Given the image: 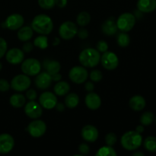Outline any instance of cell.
<instances>
[{
    "mask_svg": "<svg viewBox=\"0 0 156 156\" xmlns=\"http://www.w3.org/2000/svg\"><path fill=\"white\" fill-rule=\"evenodd\" d=\"M31 27L34 31L39 34L48 35L53 29V20L49 15L40 14L34 18L31 22Z\"/></svg>",
    "mask_w": 156,
    "mask_h": 156,
    "instance_id": "obj_1",
    "label": "cell"
},
{
    "mask_svg": "<svg viewBox=\"0 0 156 156\" xmlns=\"http://www.w3.org/2000/svg\"><path fill=\"white\" fill-rule=\"evenodd\" d=\"M81 65L85 68H94L97 66L101 60V53L95 48L84 49L79 55Z\"/></svg>",
    "mask_w": 156,
    "mask_h": 156,
    "instance_id": "obj_2",
    "label": "cell"
},
{
    "mask_svg": "<svg viewBox=\"0 0 156 156\" xmlns=\"http://www.w3.org/2000/svg\"><path fill=\"white\" fill-rule=\"evenodd\" d=\"M143 137L136 131L129 130L125 133L120 139V143L123 149L128 151L136 150L141 146Z\"/></svg>",
    "mask_w": 156,
    "mask_h": 156,
    "instance_id": "obj_3",
    "label": "cell"
},
{
    "mask_svg": "<svg viewBox=\"0 0 156 156\" xmlns=\"http://www.w3.org/2000/svg\"><path fill=\"white\" fill-rule=\"evenodd\" d=\"M117 26L118 30L122 32H129L133 28L136 24V17L129 12H125L121 14L120 16L117 18Z\"/></svg>",
    "mask_w": 156,
    "mask_h": 156,
    "instance_id": "obj_4",
    "label": "cell"
},
{
    "mask_svg": "<svg viewBox=\"0 0 156 156\" xmlns=\"http://www.w3.org/2000/svg\"><path fill=\"white\" fill-rule=\"evenodd\" d=\"M21 69L24 74L28 76H36L41 70V63L35 58H28L21 63Z\"/></svg>",
    "mask_w": 156,
    "mask_h": 156,
    "instance_id": "obj_5",
    "label": "cell"
},
{
    "mask_svg": "<svg viewBox=\"0 0 156 156\" xmlns=\"http://www.w3.org/2000/svg\"><path fill=\"white\" fill-rule=\"evenodd\" d=\"M10 85L14 91L22 92L28 89L31 85V80L28 76L23 73L15 76L11 81Z\"/></svg>",
    "mask_w": 156,
    "mask_h": 156,
    "instance_id": "obj_6",
    "label": "cell"
},
{
    "mask_svg": "<svg viewBox=\"0 0 156 156\" xmlns=\"http://www.w3.org/2000/svg\"><path fill=\"white\" fill-rule=\"evenodd\" d=\"M88 77V72L83 66L73 67L69 73V78L75 84L81 85L86 82Z\"/></svg>",
    "mask_w": 156,
    "mask_h": 156,
    "instance_id": "obj_7",
    "label": "cell"
},
{
    "mask_svg": "<svg viewBox=\"0 0 156 156\" xmlns=\"http://www.w3.org/2000/svg\"><path fill=\"white\" fill-rule=\"evenodd\" d=\"M78 32V27L76 23L71 21H66L62 22L59 27V34L62 39L69 41L76 36Z\"/></svg>",
    "mask_w": 156,
    "mask_h": 156,
    "instance_id": "obj_8",
    "label": "cell"
},
{
    "mask_svg": "<svg viewBox=\"0 0 156 156\" xmlns=\"http://www.w3.org/2000/svg\"><path fill=\"white\" fill-rule=\"evenodd\" d=\"M27 131L30 136L34 138H40L45 134L47 131V125L43 120L35 119L27 125Z\"/></svg>",
    "mask_w": 156,
    "mask_h": 156,
    "instance_id": "obj_9",
    "label": "cell"
},
{
    "mask_svg": "<svg viewBox=\"0 0 156 156\" xmlns=\"http://www.w3.org/2000/svg\"><path fill=\"white\" fill-rule=\"evenodd\" d=\"M100 62L102 66L108 70H114L119 65V59L117 54L111 51H106L101 55Z\"/></svg>",
    "mask_w": 156,
    "mask_h": 156,
    "instance_id": "obj_10",
    "label": "cell"
},
{
    "mask_svg": "<svg viewBox=\"0 0 156 156\" xmlns=\"http://www.w3.org/2000/svg\"><path fill=\"white\" fill-rule=\"evenodd\" d=\"M24 23V18L21 15L18 13L12 14L9 15L3 21L2 27L11 30H17L23 26Z\"/></svg>",
    "mask_w": 156,
    "mask_h": 156,
    "instance_id": "obj_11",
    "label": "cell"
},
{
    "mask_svg": "<svg viewBox=\"0 0 156 156\" xmlns=\"http://www.w3.org/2000/svg\"><path fill=\"white\" fill-rule=\"evenodd\" d=\"M24 113L30 119H39L43 114V108L40 103L34 101H30L24 106Z\"/></svg>",
    "mask_w": 156,
    "mask_h": 156,
    "instance_id": "obj_12",
    "label": "cell"
},
{
    "mask_svg": "<svg viewBox=\"0 0 156 156\" xmlns=\"http://www.w3.org/2000/svg\"><path fill=\"white\" fill-rule=\"evenodd\" d=\"M39 103L44 109L52 110L57 104V98L55 93L51 91H44L40 95Z\"/></svg>",
    "mask_w": 156,
    "mask_h": 156,
    "instance_id": "obj_13",
    "label": "cell"
},
{
    "mask_svg": "<svg viewBox=\"0 0 156 156\" xmlns=\"http://www.w3.org/2000/svg\"><path fill=\"white\" fill-rule=\"evenodd\" d=\"M5 59L12 65H18L24 59V53L21 49L12 48L6 51Z\"/></svg>",
    "mask_w": 156,
    "mask_h": 156,
    "instance_id": "obj_14",
    "label": "cell"
},
{
    "mask_svg": "<svg viewBox=\"0 0 156 156\" xmlns=\"http://www.w3.org/2000/svg\"><path fill=\"white\" fill-rule=\"evenodd\" d=\"M15 140L13 136L9 133L0 134V154H8L13 149Z\"/></svg>",
    "mask_w": 156,
    "mask_h": 156,
    "instance_id": "obj_15",
    "label": "cell"
},
{
    "mask_svg": "<svg viewBox=\"0 0 156 156\" xmlns=\"http://www.w3.org/2000/svg\"><path fill=\"white\" fill-rule=\"evenodd\" d=\"M82 139L88 143H94L98 139L99 133L93 125H85L81 131Z\"/></svg>",
    "mask_w": 156,
    "mask_h": 156,
    "instance_id": "obj_16",
    "label": "cell"
},
{
    "mask_svg": "<svg viewBox=\"0 0 156 156\" xmlns=\"http://www.w3.org/2000/svg\"><path fill=\"white\" fill-rule=\"evenodd\" d=\"M35 85L41 90H46L49 88L52 83L51 76L47 72L39 73L34 79Z\"/></svg>",
    "mask_w": 156,
    "mask_h": 156,
    "instance_id": "obj_17",
    "label": "cell"
},
{
    "mask_svg": "<svg viewBox=\"0 0 156 156\" xmlns=\"http://www.w3.org/2000/svg\"><path fill=\"white\" fill-rule=\"evenodd\" d=\"M85 105L87 108L92 111L98 110L101 105V98L100 96L97 94L91 91L85 96Z\"/></svg>",
    "mask_w": 156,
    "mask_h": 156,
    "instance_id": "obj_18",
    "label": "cell"
},
{
    "mask_svg": "<svg viewBox=\"0 0 156 156\" xmlns=\"http://www.w3.org/2000/svg\"><path fill=\"white\" fill-rule=\"evenodd\" d=\"M117 26L116 20L114 17H110L109 18L105 21L101 25V30L107 36H113L117 32Z\"/></svg>",
    "mask_w": 156,
    "mask_h": 156,
    "instance_id": "obj_19",
    "label": "cell"
},
{
    "mask_svg": "<svg viewBox=\"0 0 156 156\" xmlns=\"http://www.w3.org/2000/svg\"><path fill=\"white\" fill-rule=\"evenodd\" d=\"M137 9L143 13H150L156 9V0H138Z\"/></svg>",
    "mask_w": 156,
    "mask_h": 156,
    "instance_id": "obj_20",
    "label": "cell"
},
{
    "mask_svg": "<svg viewBox=\"0 0 156 156\" xmlns=\"http://www.w3.org/2000/svg\"><path fill=\"white\" fill-rule=\"evenodd\" d=\"M129 107L135 111H140L146 107V102L144 98L141 95H134L129 99Z\"/></svg>",
    "mask_w": 156,
    "mask_h": 156,
    "instance_id": "obj_21",
    "label": "cell"
},
{
    "mask_svg": "<svg viewBox=\"0 0 156 156\" xmlns=\"http://www.w3.org/2000/svg\"><path fill=\"white\" fill-rule=\"evenodd\" d=\"M34 34V30L31 27L29 26H22L18 30V40L22 42H26L29 41L32 38Z\"/></svg>",
    "mask_w": 156,
    "mask_h": 156,
    "instance_id": "obj_22",
    "label": "cell"
},
{
    "mask_svg": "<svg viewBox=\"0 0 156 156\" xmlns=\"http://www.w3.org/2000/svg\"><path fill=\"white\" fill-rule=\"evenodd\" d=\"M70 90L69 84L65 81H59L57 83L54 85L53 91L56 95L62 97L64 95H66Z\"/></svg>",
    "mask_w": 156,
    "mask_h": 156,
    "instance_id": "obj_23",
    "label": "cell"
},
{
    "mask_svg": "<svg viewBox=\"0 0 156 156\" xmlns=\"http://www.w3.org/2000/svg\"><path fill=\"white\" fill-rule=\"evenodd\" d=\"M9 103L13 108H21L25 105L26 97L22 94L17 93V94H12L9 98Z\"/></svg>",
    "mask_w": 156,
    "mask_h": 156,
    "instance_id": "obj_24",
    "label": "cell"
},
{
    "mask_svg": "<svg viewBox=\"0 0 156 156\" xmlns=\"http://www.w3.org/2000/svg\"><path fill=\"white\" fill-rule=\"evenodd\" d=\"M46 71L51 76L55 73H59L61 69L60 62L56 60H46L44 62Z\"/></svg>",
    "mask_w": 156,
    "mask_h": 156,
    "instance_id": "obj_25",
    "label": "cell"
},
{
    "mask_svg": "<svg viewBox=\"0 0 156 156\" xmlns=\"http://www.w3.org/2000/svg\"><path fill=\"white\" fill-rule=\"evenodd\" d=\"M79 104V97L76 93L67 94L65 98V105L69 109L76 108Z\"/></svg>",
    "mask_w": 156,
    "mask_h": 156,
    "instance_id": "obj_26",
    "label": "cell"
},
{
    "mask_svg": "<svg viewBox=\"0 0 156 156\" xmlns=\"http://www.w3.org/2000/svg\"><path fill=\"white\" fill-rule=\"evenodd\" d=\"M91 21V15L87 12H82L76 17V23L80 27L88 25Z\"/></svg>",
    "mask_w": 156,
    "mask_h": 156,
    "instance_id": "obj_27",
    "label": "cell"
},
{
    "mask_svg": "<svg viewBox=\"0 0 156 156\" xmlns=\"http://www.w3.org/2000/svg\"><path fill=\"white\" fill-rule=\"evenodd\" d=\"M34 45L41 50H45L48 47V37L47 35L41 34L34 41Z\"/></svg>",
    "mask_w": 156,
    "mask_h": 156,
    "instance_id": "obj_28",
    "label": "cell"
},
{
    "mask_svg": "<svg viewBox=\"0 0 156 156\" xmlns=\"http://www.w3.org/2000/svg\"><path fill=\"white\" fill-rule=\"evenodd\" d=\"M97 156H117V153L116 152L115 149L113 148V146H110L106 145L105 146H102L101 148L98 149L97 153L95 154Z\"/></svg>",
    "mask_w": 156,
    "mask_h": 156,
    "instance_id": "obj_29",
    "label": "cell"
},
{
    "mask_svg": "<svg viewBox=\"0 0 156 156\" xmlns=\"http://www.w3.org/2000/svg\"><path fill=\"white\" fill-rule=\"evenodd\" d=\"M117 42L119 47H126L129 46V43H130V37L126 34V32H121L117 35Z\"/></svg>",
    "mask_w": 156,
    "mask_h": 156,
    "instance_id": "obj_30",
    "label": "cell"
},
{
    "mask_svg": "<svg viewBox=\"0 0 156 156\" xmlns=\"http://www.w3.org/2000/svg\"><path fill=\"white\" fill-rule=\"evenodd\" d=\"M144 147L150 152H156V137L148 136L144 141Z\"/></svg>",
    "mask_w": 156,
    "mask_h": 156,
    "instance_id": "obj_31",
    "label": "cell"
},
{
    "mask_svg": "<svg viewBox=\"0 0 156 156\" xmlns=\"http://www.w3.org/2000/svg\"><path fill=\"white\" fill-rule=\"evenodd\" d=\"M155 120V117H154L153 113L152 112H145L143 114V115L140 117V123L143 126H149V125L152 124V122Z\"/></svg>",
    "mask_w": 156,
    "mask_h": 156,
    "instance_id": "obj_32",
    "label": "cell"
},
{
    "mask_svg": "<svg viewBox=\"0 0 156 156\" xmlns=\"http://www.w3.org/2000/svg\"><path fill=\"white\" fill-rule=\"evenodd\" d=\"M38 5L41 9L49 10L56 5V0H38Z\"/></svg>",
    "mask_w": 156,
    "mask_h": 156,
    "instance_id": "obj_33",
    "label": "cell"
},
{
    "mask_svg": "<svg viewBox=\"0 0 156 156\" xmlns=\"http://www.w3.org/2000/svg\"><path fill=\"white\" fill-rule=\"evenodd\" d=\"M90 79L94 82H99L103 79V74L98 69H94L90 73Z\"/></svg>",
    "mask_w": 156,
    "mask_h": 156,
    "instance_id": "obj_34",
    "label": "cell"
},
{
    "mask_svg": "<svg viewBox=\"0 0 156 156\" xmlns=\"http://www.w3.org/2000/svg\"><path fill=\"white\" fill-rule=\"evenodd\" d=\"M117 136L114 133H109L105 136V143L110 146H114L117 143Z\"/></svg>",
    "mask_w": 156,
    "mask_h": 156,
    "instance_id": "obj_35",
    "label": "cell"
},
{
    "mask_svg": "<svg viewBox=\"0 0 156 156\" xmlns=\"http://www.w3.org/2000/svg\"><path fill=\"white\" fill-rule=\"evenodd\" d=\"M96 49L100 53H105L108 50V44L105 41H99L96 44Z\"/></svg>",
    "mask_w": 156,
    "mask_h": 156,
    "instance_id": "obj_36",
    "label": "cell"
},
{
    "mask_svg": "<svg viewBox=\"0 0 156 156\" xmlns=\"http://www.w3.org/2000/svg\"><path fill=\"white\" fill-rule=\"evenodd\" d=\"M8 49V44L4 38L0 37V59L5 55Z\"/></svg>",
    "mask_w": 156,
    "mask_h": 156,
    "instance_id": "obj_37",
    "label": "cell"
},
{
    "mask_svg": "<svg viewBox=\"0 0 156 156\" xmlns=\"http://www.w3.org/2000/svg\"><path fill=\"white\" fill-rule=\"evenodd\" d=\"M11 88V85L6 79H0V91L5 92L8 91Z\"/></svg>",
    "mask_w": 156,
    "mask_h": 156,
    "instance_id": "obj_38",
    "label": "cell"
},
{
    "mask_svg": "<svg viewBox=\"0 0 156 156\" xmlns=\"http://www.w3.org/2000/svg\"><path fill=\"white\" fill-rule=\"evenodd\" d=\"M79 152L82 155H86L90 152V146L87 143H81L79 146Z\"/></svg>",
    "mask_w": 156,
    "mask_h": 156,
    "instance_id": "obj_39",
    "label": "cell"
},
{
    "mask_svg": "<svg viewBox=\"0 0 156 156\" xmlns=\"http://www.w3.org/2000/svg\"><path fill=\"white\" fill-rule=\"evenodd\" d=\"M37 97V91H35L33 88H30V89H27L26 91V98L28 99L29 101H34L35 99Z\"/></svg>",
    "mask_w": 156,
    "mask_h": 156,
    "instance_id": "obj_40",
    "label": "cell"
},
{
    "mask_svg": "<svg viewBox=\"0 0 156 156\" xmlns=\"http://www.w3.org/2000/svg\"><path fill=\"white\" fill-rule=\"evenodd\" d=\"M34 49V44L32 43L29 42V41H26L24 42V44H23L22 48L21 50H23L24 53H29L33 50Z\"/></svg>",
    "mask_w": 156,
    "mask_h": 156,
    "instance_id": "obj_41",
    "label": "cell"
},
{
    "mask_svg": "<svg viewBox=\"0 0 156 156\" xmlns=\"http://www.w3.org/2000/svg\"><path fill=\"white\" fill-rule=\"evenodd\" d=\"M76 35H78V37H79L80 39L85 40L88 37V31L86 29L84 28V27H82V28L78 30L77 34Z\"/></svg>",
    "mask_w": 156,
    "mask_h": 156,
    "instance_id": "obj_42",
    "label": "cell"
},
{
    "mask_svg": "<svg viewBox=\"0 0 156 156\" xmlns=\"http://www.w3.org/2000/svg\"><path fill=\"white\" fill-rule=\"evenodd\" d=\"M85 88L87 91H88V92L93 91V90L94 89V83H93L92 81H91V82H90L89 81V82H85Z\"/></svg>",
    "mask_w": 156,
    "mask_h": 156,
    "instance_id": "obj_43",
    "label": "cell"
},
{
    "mask_svg": "<svg viewBox=\"0 0 156 156\" xmlns=\"http://www.w3.org/2000/svg\"><path fill=\"white\" fill-rule=\"evenodd\" d=\"M68 0H56V5L59 8H65L67 5Z\"/></svg>",
    "mask_w": 156,
    "mask_h": 156,
    "instance_id": "obj_44",
    "label": "cell"
},
{
    "mask_svg": "<svg viewBox=\"0 0 156 156\" xmlns=\"http://www.w3.org/2000/svg\"><path fill=\"white\" fill-rule=\"evenodd\" d=\"M51 78H52V81H54V82H57L61 80V79H62V75L59 74V73H55V74L51 75Z\"/></svg>",
    "mask_w": 156,
    "mask_h": 156,
    "instance_id": "obj_45",
    "label": "cell"
},
{
    "mask_svg": "<svg viewBox=\"0 0 156 156\" xmlns=\"http://www.w3.org/2000/svg\"><path fill=\"white\" fill-rule=\"evenodd\" d=\"M55 108H56V109L58 111H59V112H62V111L65 110L66 105L62 103H58L57 102V104H56V105Z\"/></svg>",
    "mask_w": 156,
    "mask_h": 156,
    "instance_id": "obj_46",
    "label": "cell"
},
{
    "mask_svg": "<svg viewBox=\"0 0 156 156\" xmlns=\"http://www.w3.org/2000/svg\"><path fill=\"white\" fill-rule=\"evenodd\" d=\"M144 129L145 128L144 126H143V125H139V126H137L136 128V131L138 132L139 133H143Z\"/></svg>",
    "mask_w": 156,
    "mask_h": 156,
    "instance_id": "obj_47",
    "label": "cell"
},
{
    "mask_svg": "<svg viewBox=\"0 0 156 156\" xmlns=\"http://www.w3.org/2000/svg\"><path fill=\"white\" fill-rule=\"evenodd\" d=\"M59 43H60V40H59V37H55L54 41H53V44H53V46H57V45H59Z\"/></svg>",
    "mask_w": 156,
    "mask_h": 156,
    "instance_id": "obj_48",
    "label": "cell"
},
{
    "mask_svg": "<svg viewBox=\"0 0 156 156\" xmlns=\"http://www.w3.org/2000/svg\"><path fill=\"white\" fill-rule=\"evenodd\" d=\"M133 155H134V156H143V155H144V154H143V152H134V153L133 154Z\"/></svg>",
    "mask_w": 156,
    "mask_h": 156,
    "instance_id": "obj_49",
    "label": "cell"
},
{
    "mask_svg": "<svg viewBox=\"0 0 156 156\" xmlns=\"http://www.w3.org/2000/svg\"><path fill=\"white\" fill-rule=\"evenodd\" d=\"M2 69V62H0V71H1Z\"/></svg>",
    "mask_w": 156,
    "mask_h": 156,
    "instance_id": "obj_50",
    "label": "cell"
},
{
    "mask_svg": "<svg viewBox=\"0 0 156 156\" xmlns=\"http://www.w3.org/2000/svg\"><path fill=\"white\" fill-rule=\"evenodd\" d=\"M155 123H156V118H155Z\"/></svg>",
    "mask_w": 156,
    "mask_h": 156,
    "instance_id": "obj_51",
    "label": "cell"
}]
</instances>
